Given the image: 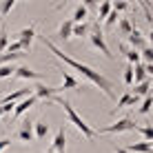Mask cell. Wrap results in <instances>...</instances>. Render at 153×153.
Listing matches in <instances>:
<instances>
[{
  "label": "cell",
  "instance_id": "6da1fadb",
  "mask_svg": "<svg viewBox=\"0 0 153 153\" xmlns=\"http://www.w3.org/2000/svg\"><path fill=\"white\" fill-rule=\"evenodd\" d=\"M38 40H40L42 45H45V47H47V49H49V51H51V53H53L56 58H60V60L65 62V65H69L71 69L80 71L82 76H84V78L89 80V82H93V84H96L98 89H102V91H104V96L113 98V82L109 80V78H104V76H102L100 71L91 69L89 65H82V62H78V60H73V58H69V56L65 53V51H60V49H58V47H56V45H53V42H51L49 38H47V36H38Z\"/></svg>",
  "mask_w": 153,
  "mask_h": 153
},
{
  "label": "cell",
  "instance_id": "7a4b0ae2",
  "mask_svg": "<svg viewBox=\"0 0 153 153\" xmlns=\"http://www.w3.org/2000/svg\"><path fill=\"white\" fill-rule=\"evenodd\" d=\"M51 102H58L62 109H65V111H67V118H69V122H71V124H76V129L80 131V133H82L87 140H93V138H96V131H93L91 126H89V124H87V122H84V120L80 118V115H78V111L71 107V102H69L67 98L53 96V100H51Z\"/></svg>",
  "mask_w": 153,
  "mask_h": 153
},
{
  "label": "cell",
  "instance_id": "3957f363",
  "mask_svg": "<svg viewBox=\"0 0 153 153\" xmlns=\"http://www.w3.org/2000/svg\"><path fill=\"white\" fill-rule=\"evenodd\" d=\"M89 40H91V45L96 47V49L102 51V56H104V58H109V60L113 58V53L109 51L107 42H104V33H102V29H100V25H98V22H93V25H91V31H89Z\"/></svg>",
  "mask_w": 153,
  "mask_h": 153
},
{
  "label": "cell",
  "instance_id": "277c9868",
  "mask_svg": "<svg viewBox=\"0 0 153 153\" xmlns=\"http://www.w3.org/2000/svg\"><path fill=\"white\" fill-rule=\"evenodd\" d=\"M135 129V122L131 118H120L118 122L109 124V126H102L100 131H96V135H104V133H124V131H133Z\"/></svg>",
  "mask_w": 153,
  "mask_h": 153
},
{
  "label": "cell",
  "instance_id": "5b68a950",
  "mask_svg": "<svg viewBox=\"0 0 153 153\" xmlns=\"http://www.w3.org/2000/svg\"><path fill=\"white\" fill-rule=\"evenodd\" d=\"M126 40L131 42V49H135L140 53L142 49H144V47H149V40L144 38V33H142V31L138 29V27H133V31H131L129 36H126Z\"/></svg>",
  "mask_w": 153,
  "mask_h": 153
},
{
  "label": "cell",
  "instance_id": "8992f818",
  "mask_svg": "<svg viewBox=\"0 0 153 153\" xmlns=\"http://www.w3.org/2000/svg\"><path fill=\"white\" fill-rule=\"evenodd\" d=\"M13 78L16 80H36V82H40L42 78V73L40 71H33V69H29V67H16V71H13Z\"/></svg>",
  "mask_w": 153,
  "mask_h": 153
},
{
  "label": "cell",
  "instance_id": "52a82bcc",
  "mask_svg": "<svg viewBox=\"0 0 153 153\" xmlns=\"http://www.w3.org/2000/svg\"><path fill=\"white\" fill-rule=\"evenodd\" d=\"M33 38H36V27H33V25L20 29L18 42H20V47H22V51H31V42H33Z\"/></svg>",
  "mask_w": 153,
  "mask_h": 153
},
{
  "label": "cell",
  "instance_id": "ba28073f",
  "mask_svg": "<svg viewBox=\"0 0 153 153\" xmlns=\"http://www.w3.org/2000/svg\"><path fill=\"white\" fill-rule=\"evenodd\" d=\"M13 138L16 140H20V142H33V122H29V120H25L22 124L18 126V131L13 133Z\"/></svg>",
  "mask_w": 153,
  "mask_h": 153
},
{
  "label": "cell",
  "instance_id": "9c48e42d",
  "mask_svg": "<svg viewBox=\"0 0 153 153\" xmlns=\"http://www.w3.org/2000/svg\"><path fill=\"white\" fill-rule=\"evenodd\" d=\"M53 153H65L67 151V124H62L60 129L56 131V138H53Z\"/></svg>",
  "mask_w": 153,
  "mask_h": 153
},
{
  "label": "cell",
  "instance_id": "30bf717a",
  "mask_svg": "<svg viewBox=\"0 0 153 153\" xmlns=\"http://www.w3.org/2000/svg\"><path fill=\"white\" fill-rule=\"evenodd\" d=\"M36 104H38V98H36V96H29V98L20 100V102H16V107H13V120H18L25 111H29V109L36 107Z\"/></svg>",
  "mask_w": 153,
  "mask_h": 153
},
{
  "label": "cell",
  "instance_id": "8fae6325",
  "mask_svg": "<svg viewBox=\"0 0 153 153\" xmlns=\"http://www.w3.org/2000/svg\"><path fill=\"white\" fill-rule=\"evenodd\" d=\"M60 71H62V84L58 87V91H67V89H78V87H80L78 80H76V78H73L67 69H60Z\"/></svg>",
  "mask_w": 153,
  "mask_h": 153
},
{
  "label": "cell",
  "instance_id": "7c38bea8",
  "mask_svg": "<svg viewBox=\"0 0 153 153\" xmlns=\"http://www.w3.org/2000/svg\"><path fill=\"white\" fill-rule=\"evenodd\" d=\"M118 47H120V51H122V53H124V58H126V60H129V65H140V53H138V51H135V49H129V47H124L122 45V42H118Z\"/></svg>",
  "mask_w": 153,
  "mask_h": 153
},
{
  "label": "cell",
  "instance_id": "4fadbf2b",
  "mask_svg": "<svg viewBox=\"0 0 153 153\" xmlns=\"http://www.w3.org/2000/svg\"><path fill=\"white\" fill-rule=\"evenodd\" d=\"M124 149H126V153H153L151 142H135V144H129Z\"/></svg>",
  "mask_w": 153,
  "mask_h": 153
},
{
  "label": "cell",
  "instance_id": "5bb4252c",
  "mask_svg": "<svg viewBox=\"0 0 153 153\" xmlns=\"http://www.w3.org/2000/svg\"><path fill=\"white\" fill-rule=\"evenodd\" d=\"M47 135H49V124H47L45 120H38V122H33V138L45 140Z\"/></svg>",
  "mask_w": 153,
  "mask_h": 153
},
{
  "label": "cell",
  "instance_id": "9a60e30c",
  "mask_svg": "<svg viewBox=\"0 0 153 153\" xmlns=\"http://www.w3.org/2000/svg\"><path fill=\"white\" fill-rule=\"evenodd\" d=\"M149 89H151V80L146 78L144 82H140V84H135V87H133V93H131V96H133V98H144V96H149V93H151Z\"/></svg>",
  "mask_w": 153,
  "mask_h": 153
},
{
  "label": "cell",
  "instance_id": "2e32d148",
  "mask_svg": "<svg viewBox=\"0 0 153 153\" xmlns=\"http://www.w3.org/2000/svg\"><path fill=\"white\" fill-rule=\"evenodd\" d=\"M135 104H138V98H133L129 91H126L124 96L115 102V111H120V109H124V107H135Z\"/></svg>",
  "mask_w": 153,
  "mask_h": 153
},
{
  "label": "cell",
  "instance_id": "e0dca14e",
  "mask_svg": "<svg viewBox=\"0 0 153 153\" xmlns=\"http://www.w3.org/2000/svg\"><path fill=\"white\" fill-rule=\"evenodd\" d=\"M87 16H89V11L82 7V4H78V7H76V11H73V16H71L69 20H71L73 25H80V22H87Z\"/></svg>",
  "mask_w": 153,
  "mask_h": 153
},
{
  "label": "cell",
  "instance_id": "ac0fdd59",
  "mask_svg": "<svg viewBox=\"0 0 153 153\" xmlns=\"http://www.w3.org/2000/svg\"><path fill=\"white\" fill-rule=\"evenodd\" d=\"M89 31H91V25H89V22L73 25V29H71V38H73V36H76V38H84V36H89Z\"/></svg>",
  "mask_w": 153,
  "mask_h": 153
},
{
  "label": "cell",
  "instance_id": "d6986e66",
  "mask_svg": "<svg viewBox=\"0 0 153 153\" xmlns=\"http://www.w3.org/2000/svg\"><path fill=\"white\" fill-rule=\"evenodd\" d=\"M71 29H73V22H71V20H65V22H62L60 25V29H58V38H60V40H69L71 38Z\"/></svg>",
  "mask_w": 153,
  "mask_h": 153
},
{
  "label": "cell",
  "instance_id": "ffe728a7",
  "mask_svg": "<svg viewBox=\"0 0 153 153\" xmlns=\"http://www.w3.org/2000/svg\"><path fill=\"white\" fill-rule=\"evenodd\" d=\"M109 11H111V2H109V0H102V2L98 4V20H96V22L98 25L104 22V18L109 16Z\"/></svg>",
  "mask_w": 153,
  "mask_h": 153
},
{
  "label": "cell",
  "instance_id": "44dd1931",
  "mask_svg": "<svg viewBox=\"0 0 153 153\" xmlns=\"http://www.w3.org/2000/svg\"><path fill=\"white\" fill-rule=\"evenodd\" d=\"M118 31H120V36H129L133 31V22L129 18H120L118 20Z\"/></svg>",
  "mask_w": 153,
  "mask_h": 153
},
{
  "label": "cell",
  "instance_id": "7402d4cb",
  "mask_svg": "<svg viewBox=\"0 0 153 153\" xmlns=\"http://www.w3.org/2000/svg\"><path fill=\"white\" fill-rule=\"evenodd\" d=\"M138 7L144 11V20L149 22V27H153V13H151V2H146V0H138Z\"/></svg>",
  "mask_w": 153,
  "mask_h": 153
},
{
  "label": "cell",
  "instance_id": "603a6c76",
  "mask_svg": "<svg viewBox=\"0 0 153 153\" xmlns=\"http://www.w3.org/2000/svg\"><path fill=\"white\" fill-rule=\"evenodd\" d=\"M133 78H135V84L144 82L146 80V71H144V62H140V65L133 67Z\"/></svg>",
  "mask_w": 153,
  "mask_h": 153
},
{
  "label": "cell",
  "instance_id": "cb8c5ba5",
  "mask_svg": "<svg viewBox=\"0 0 153 153\" xmlns=\"http://www.w3.org/2000/svg\"><path fill=\"white\" fill-rule=\"evenodd\" d=\"M7 45H9V33H7V27H4V22H2L0 25V53H4Z\"/></svg>",
  "mask_w": 153,
  "mask_h": 153
},
{
  "label": "cell",
  "instance_id": "d4e9b609",
  "mask_svg": "<svg viewBox=\"0 0 153 153\" xmlns=\"http://www.w3.org/2000/svg\"><path fill=\"white\" fill-rule=\"evenodd\" d=\"M133 131H138L142 138H144V142H151L153 140V129H151V126H138V124H135Z\"/></svg>",
  "mask_w": 153,
  "mask_h": 153
},
{
  "label": "cell",
  "instance_id": "484cf974",
  "mask_svg": "<svg viewBox=\"0 0 153 153\" xmlns=\"http://www.w3.org/2000/svg\"><path fill=\"white\" fill-rule=\"evenodd\" d=\"M151 104H153V98H151V93H149V96H144V100H142L138 113H140V115H146V113L151 111Z\"/></svg>",
  "mask_w": 153,
  "mask_h": 153
},
{
  "label": "cell",
  "instance_id": "4316f807",
  "mask_svg": "<svg viewBox=\"0 0 153 153\" xmlns=\"http://www.w3.org/2000/svg\"><path fill=\"white\" fill-rule=\"evenodd\" d=\"M16 4H18L16 0H4V2H0V18H4V16L16 7Z\"/></svg>",
  "mask_w": 153,
  "mask_h": 153
},
{
  "label": "cell",
  "instance_id": "83f0119b",
  "mask_svg": "<svg viewBox=\"0 0 153 153\" xmlns=\"http://www.w3.org/2000/svg\"><path fill=\"white\" fill-rule=\"evenodd\" d=\"M140 60H144V65H153V49L151 47H144L140 51Z\"/></svg>",
  "mask_w": 153,
  "mask_h": 153
},
{
  "label": "cell",
  "instance_id": "f1b7e54d",
  "mask_svg": "<svg viewBox=\"0 0 153 153\" xmlns=\"http://www.w3.org/2000/svg\"><path fill=\"white\" fill-rule=\"evenodd\" d=\"M111 9L115 13H120V11H126V9H131V4L126 2V0H118V2H111Z\"/></svg>",
  "mask_w": 153,
  "mask_h": 153
},
{
  "label": "cell",
  "instance_id": "f546056e",
  "mask_svg": "<svg viewBox=\"0 0 153 153\" xmlns=\"http://www.w3.org/2000/svg\"><path fill=\"white\" fill-rule=\"evenodd\" d=\"M118 18H120V16H118V13H115L113 9H111V11H109V16H107V18H104V25H107V29H111L113 25L118 22Z\"/></svg>",
  "mask_w": 153,
  "mask_h": 153
},
{
  "label": "cell",
  "instance_id": "4dcf8cb0",
  "mask_svg": "<svg viewBox=\"0 0 153 153\" xmlns=\"http://www.w3.org/2000/svg\"><path fill=\"white\" fill-rule=\"evenodd\" d=\"M13 71H16L13 65H2V67H0V78H11Z\"/></svg>",
  "mask_w": 153,
  "mask_h": 153
},
{
  "label": "cell",
  "instance_id": "1f68e13d",
  "mask_svg": "<svg viewBox=\"0 0 153 153\" xmlns=\"http://www.w3.org/2000/svg\"><path fill=\"white\" fill-rule=\"evenodd\" d=\"M122 78H124V84H133V65H126Z\"/></svg>",
  "mask_w": 153,
  "mask_h": 153
},
{
  "label": "cell",
  "instance_id": "d6a6232c",
  "mask_svg": "<svg viewBox=\"0 0 153 153\" xmlns=\"http://www.w3.org/2000/svg\"><path fill=\"white\" fill-rule=\"evenodd\" d=\"M20 51H22V47H20V42L16 40V42H9V45H7L4 53H20Z\"/></svg>",
  "mask_w": 153,
  "mask_h": 153
},
{
  "label": "cell",
  "instance_id": "836d02e7",
  "mask_svg": "<svg viewBox=\"0 0 153 153\" xmlns=\"http://www.w3.org/2000/svg\"><path fill=\"white\" fill-rule=\"evenodd\" d=\"M9 144H11V138H0V153H2L4 149H7Z\"/></svg>",
  "mask_w": 153,
  "mask_h": 153
},
{
  "label": "cell",
  "instance_id": "e575fe53",
  "mask_svg": "<svg viewBox=\"0 0 153 153\" xmlns=\"http://www.w3.org/2000/svg\"><path fill=\"white\" fill-rule=\"evenodd\" d=\"M113 151H115V153H126V149H124V146H115Z\"/></svg>",
  "mask_w": 153,
  "mask_h": 153
},
{
  "label": "cell",
  "instance_id": "d590c367",
  "mask_svg": "<svg viewBox=\"0 0 153 153\" xmlns=\"http://www.w3.org/2000/svg\"><path fill=\"white\" fill-rule=\"evenodd\" d=\"M45 153H53V149H47V151H45Z\"/></svg>",
  "mask_w": 153,
  "mask_h": 153
},
{
  "label": "cell",
  "instance_id": "8d00e7d4",
  "mask_svg": "<svg viewBox=\"0 0 153 153\" xmlns=\"http://www.w3.org/2000/svg\"><path fill=\"white\" fill-rule=\"evenodd\" d=\"M0 118H2V111H0Z\"/></svg>",
  "mask_w": 153,
  "mask_h": 153
}]
</instances>
